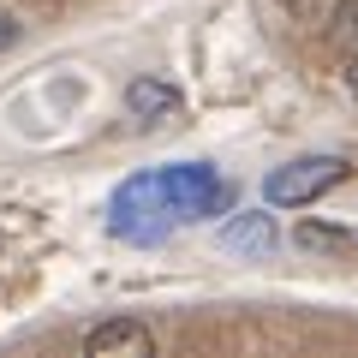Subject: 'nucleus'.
<instances>
[{"mask_svg":"<svg viewBox=\"0 0 358 358\" xmlns=\"http://www.w3.org/2000/svg\"><path fill=\"white\" fill-rule=\"evenodd\" d=\"M233 203V185L215 173V167H197V162H179V167H155V173L126 179L108 203V233L131 245H155L167 239L173 227L185 221H209V215H227Z\"/></svg>","mask_w":358,"mask_h":358,"instance_id":"obj_1","label":"nucleus"},{"mask_svg":"<svg viewBox=\"0 0 358 358\" xmlns=\"http://www.w3.org/2000/svg\"><path fill=\"white\" fill-rule=\"evenodd\" d=\"M341 179H346L341 155H305V162L275 167L263 192H268V203H275V209H305V203H317V197H329Z\"/></svg>","mask_w":358,"mask_h":358,"instance_id":"obj_2","label":"nucleus"},{"mask_svg":"<svg viewBox=\"0 0 358 358\" xmlns=\"http://www.w3.org/2000/svg\"><path fill=\"white\" fill-rule=\"evenodd\" d=\"M84 352L90 358H114V352L150 358L155 352V334H150V322H138V317H108V322H96V329L84 334Z\"/></svg>","mask_w":358,"mask_h":358,"instance_id":"obj_3","label":"nucleus"},{"mask_svg":"<svg viewBox=\"0 0 358 358\" xmlns=\"http://www.w3.org/2000/svg\"><path fill=\"white\" fill-rule=\"evenodd\" d=\"M126 108H131L138 120L173 114V108H179V90H173V84H155V78H138V84L126 90Z\"/></svg>","mask_w":358,"mask_h":358,"instance_id":"obj_4","label":"nucleus"},{"mask_svg":"<svg viewBox=\"0 0 358 358\" xmlns=\"http://www.w3.org/2000/svg\"><path fill=\"white\" fill-rule=\"evenodd\" d=\"M227 245L233 251H268L275 245V227H268V215H245L227 227Z\"/></svg>","mask_w":358,"mask_h":358,"instance_id":"obj_5","label":"nucleus"},{"mask_svg":"<svg viewBox=\"0 0 358 358\" xmlns=\"http://www.w3.org/2000/svg\"><path fill=\"white\" fill-rule=\"evenodd\" d=\"M334 36L358 48V0H341V13H334Z\"/></svg>","mask_w":358,"mask_h":358,"instance_id":"obj_6","label":"nucleus"},{"mask_svg":"<svg viewBox=\"0 0 358 358\" xmlns=\"http://www.w3.org/2000/svg\"><path fill=\"white\" fill-rule=\"evenodd\" d=\"M13 42H18V24H13L6 13H0V48H13Z\"/></svg>","mask_w":358,"mask_h":358,"instance_id":"obj_7","label":"nucleus"},{"mask_svg":"<svg viewBox=\"0 0 358 358\" xmlns=\"http://www.w3.org/2000/svg\"><path fill=\"white\" fill-rule=\"evenodd\" d=\"M346 84L358 90V48H352V66H346Z\"/></svg>","mask_w":358,"mask_h":358,"instance_id":"obj_8","label":"nucleus"}]
</instances>
